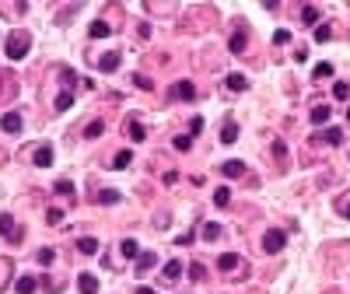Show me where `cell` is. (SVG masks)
Listing matches in <instances>:
<instances>
[{"label": "cell", "mask_w": 350, "mask_h": 294, "mask_svg": "<svg viewBox=\"0 0 350 294\" xmlns=\"http://www.w3.org/2000/svg\"><path fill=\"white\" fill-rule=\"evenodd\" d=\"M284 245H287V235H284L280 228H270V231L263 235V249H266L270 256H277V252H284Z\"/></svg>", "instance_id": "2"}, {"label": "cell", "mask_w": 350, "mask_h": 294, "mask_svg": "<svg viewBox=\"0 0 350 294\" xmlns=\"http://www.w3.org/2000/svg\"><path fill=\"white\" fill-rule=\"evenodd\" d=\"M333 95H336L340 102H343V98H350V84H347V81H336V84H333Z\"/></svg>", "instance_id": "32"}, {"label": "cell", "mask_w": 350, "mask_h": 294, "mask_svg": "<svg viewBox=\"0 0 350 294\" xmlns=\"http://www.w3.org/2000/svg\"><path fill=\"white\" fill-rule=\"evenodd\" d=\"M189 277H193V280H203V263H193V266H189Z\"/></svg>", "instance_id": "39"}, {"label": "cell", "mask_w": 350, "mask_h": 294, "mask_svg": "<svg viewBox=\"0 0 350 294\" xmlns=\"http://www.w3.org/2000/svg\"><path fill=\"white\" fill-rule=\"evenodd\" d=\"M0 235H18V228H14V217H11V214H4V217H0Z\"/></svg>", "instance_id": "17"}, {"label": "cell", "mask_w": 350, "mask_h": 294, "mask_svg": "<svg viewBox=\"0 0 350 294\" xmlns=\"http://www.w3.org/2000/svg\"><path fill=\"white\" fill-rule=\"evenodd\" d=\"M98 67H102V70H116V67H119V53H105V56L98 60Z\"/></svg>", "instance_id": "16"}, {"label": "cell", "mask_w": 350, "mask_h": 294, "mask_svg": "<svg viewBox=\"0 0 350 294\" xmlns=\"http://www.w3.org/2000/svg\"><path fill=\"white\" fill-rule=\"evenodd\" d=\"M312 74H315V81H326V77H333V63H319Z\"/></svg>", "instance_id": "28"}, {"label": "cell", "mask_w": 350, "mask_h": 294, "mask_svg": "<svg viewBox=\"0 0 350 294\" xmlns=\"http://www.w3.org/2000/svg\"><path fill=\"white\" fill-rule=\"evenodd\" d=\"M172 98H182V102H193L196 98V88H193V81H179L172 88Z\"/></svg>", "instance_id": "3"}, {"label": "cell", "mask_w": 350, "mask_h": 294, "mask_svg": "<svg viewBox=\"0 0 350 294\" xmlns=\"http://www.w3.org/2000/svg\"><path fill=\"white\" fill-rule=\"evenodd\" d=\"M53 189H56L60 196H74V186H70V182H67V179H60V182H56V186H53Z\"/></svg>", "instance_id": "35"}, {"label": "cell", "mask_w": 350, "mask_h": 294, "mask_svg": "<svg viewBox=\"0 0 350 294\" xmlns=\"http://www.w3.org/2000/svg\"><path fill=\"white\" fill-rule=\"evenodd\" d=\"M182 270H186V266H182V263H179V259H168V263H165V270H161V273H165V277H168V280H179V277H182Z\"/></svg>", "instance_id": "10"}, {"label": "cell", "mask_w": 350, "mask_h": 294, "mask_svg": "<svg viewBox=\"0 0 350 294\" xmlns=\"http://www.w3.org/2000/svg\"><path fill=\"white\" fill-rule=\"evenodd\" d=\"M77 249H81L84 256H95V252H98V242H95V238H81V242H77Z\"/></svg>", "instance_id": "23"}, {"label": "cell", "mask_w": 350, "mask_h": 294, "mask_svg": "<svg viewBox=\"0 0 350 294\" xmlns=\"http://www.w3.org/2000/svg\"><path fill=\"white\" fill-rule=\"evenodd\" d=\"M273 42H277V46L291 42V32H287V28H277V32H273Z\"/></svg>", "instance_id": "37"}, {"label": "cell", "mask_w": 350, "mask_h": 294, "mask_svg": "<svg viewBox=\"0 0 350 294\" xmlns=\"http://www.w3.org/2000/svg\"><path fill=\"white\" fill-rule=\"evenodd\" d=\"M221 140H224V144H235V140H238V126H235V123H228L224 133H221Z\"/></svg>", "instance_id": "25"}, {"label": "cell", "mask_w": 350, "mask_h": 294, "mask_svg": "<svg viewBox=\"0 0 350 294\" xmlns=\"http://www.w3.org/2000/svg\"><path fill=\"white\" fill-rule=\"evenodd\" d=\"M214 203H217V207H228V203H231V189H228V186H217V193H214Z\"/></svg>", "instance_id": "19"}, {"label": "cell", "mask_w": 350, "mask_h": 294, "mask_svg": "<svg viewBox=\"0 0 350 294\" xmlns=\"http://www.w3.org/2000/svg\"><path fill=\"white\" fill-rule=\"evenodd\" d=\"M109 35H112L109 21H91V39H109Z\"/></svg>", "instance_id": "11"}, {"label": "cell", "mask_w": 350, "mask_h": 294, "mask_svg": "<svg viewBox=\"0 0 350 294\" xmlns=\"http://www.w3.org/2000/svg\"><path fill=\"white\" fill-rule=\"evenodd\" d=\"M53 259H56L53 249H39V266H53Z\"/></svg>", "instance_id": "29"}, {"label": "cell", "mask_w": 350, "mask_h": 294, "mask_svg": "<svg viewBox=\"0 0 350 294\" xmlns=\"http://www.w3.org/2000/svg\"><path fill=\"white\" fill-rule=\"evenodd\" d=\"M144 137H147V130H144L140 123H130V140H133V144H140Z\"/></svg>", "instance_id": "33"}, {"label": "cell", "mask_w": 350, "mask_h": 294, "mask_svg": "<svg viewBox=\"0 0 350 294\" xmlns=\"http://www.w3.org/2000/svg\"><path fill=\"white\" fill-rule=\"evenodd\" d=\"M333 39V28L329 25H315V42H329Z\"/></svg>", "instance_id": "27"}, {"label": "cell", "mask_w": 350, "mask_h": 294, "mask_svg": "<svg viewBox=\"0 0 350 294\" xmlns=\"http://www.w3.org/2000/svg\"><path fill=\"white\" fill-rule=\"evenodd\" d=\"M130 161H133V151H119V154L112 158V168H126Z\"/></svg>", "instance_id": "21"}, {"label": "cell", "mask_w": 350, "mask_h": 294, "mask_svg": "<svg viewBox=\"0 0 350 294\" xmlns=\"http://www.w3.org/2000/svg\"><path fill=\"white\" fill-rule=\"evenodd\" d=\"M154 266H158V256H154V252H140V256H137V270H133V273H147V270H154Z\"/></svg>", "instance_id": "4"}, {"label": "cell", "mask_w": 350, "mask_h": 294, "mask_svg": "<svg viewBox=\"0 0 350 294\" xmlns=\"http://www.w3.org/2000/svg\"><path fill=\"white\" fill-rule=\"evenodd\" d=\"M322 140H326V144H333V147H340V144H343V130H326V133H322Z\"/></svg>", "instance_id": "24"}, {"label": "cell", "mask_w": 350, "mask_h": 294, "mask_svg": "<svg viewBox=\"0 0 350 294\" xmlns=\"http://www.w3.org/2000/svg\"><path fill=\"white\" fill-rule=\"evenodd\" d=\"M203 133V119L200 116H193V123H189V137H200Z\"/></svg>", "instance_id": "36"}, {"label": "cell", "mask_w": 350, "mask_h": 294, "mask_svg": "<svg viewBox=\"0 0 350 294\" xmlns=\"http://www.w3.org/2000/svg\"><path fill=\"white\" fill-rule=\"evenodd\" d=\"M98 203H119V189H98Z\"/></svg>", "instance_id": "22"}, {"label": "cell", "mask_w": 350, "mask_h": 294, "mask_svg": "<svg viewBox=\"0 0 350 294\" xmlns=\"http://www.w3.org/2000/svg\"><path fill=\"white\" fill-rule=\"evenodd\" d=\"M133 81H137V88H147V91L154 88V81H151V77H140V74H137V77H133Z\"/></svg>", "instance_id": "40"}, {"label": "cell", "mask_w": 350, "mask_h": 294, "mask_svg": "<svg viewBox=\"0 0 350 294\" xmlns=\"http://www.w3.org/2000/svg\"><path fill=\"white\" fill-rule=\"evenodd\" d=\"M18 294H35V287H39V280L32 277V273H25V277H18Z\"/></svg>", "instance_id": "8"}, {"label": "cell", "mask_w": 350, "mask_h": 294, "mask_svg": "<svg viewBox=\"0 0 350 294\" xmlns=\"http://www.w3.org/2000/svg\"><path fill=\"white\" fill-rule=\"evenodd\" d=\"M0 126H4V133H21V112H4Z\"/></svg>", "instance_id": "5"}, {"label": "cell", "mask_w": 350, "mask_h": 294, "mask_svg": "<svg viewBox=\"0 0 350 294\" xmlns=\"http://www.w3.org/2000/svg\"><path fill=\"white\" fill-rule=\"evenodd\" d=\"M228 46H231V53H245V28H238L235 35H231Z\"/></svg>", "instance_id": "13"}, {"label": "cell", "mask_w": 350, "mask_h": 294, "mask_svg": "<svg viewBox=\"0 0 350 294\" xmlns=\"http://www.w3.org/2000/svg\"><path fill=\"white\" fill-rule=\"evenodd\" d=\"M319 18H322V14H319L315 7H305V11H301V21H305V25H312V28H315V21H319Z\"/></svg>", "instance_id": "26"}, {"label": "cell", "mask_w": 350, "mask_h": 294, "mask_svg": "<svg viewBox=\"0 0 350 294\" xmlns=\"http://www.w3.org/2000/svg\"><path fill=\"white\" fill-rule=\"evenodd\" d=\"M119 252H123V256H126V259H137V256H140V245H137V242H133V238H126V242H123V245H119Z\"/></svg>", "instance_id": "14"}, {"label": "cell", "mask_w": 350, "mask_h": 294, "mask_svg": "<svg viewBox=\"0 0 350 294\" xmlns=\"http://www.w3.org/2000/svg\"><path fill=\"white\" fill-rule=\"evenodd\" d=\"M46 220H49V224H60V220H63V210H56V207L46 210Z\"/></svg>", "instance_id": "38"}, {"label": "cell", "mask_w": 350, "mask_h": 294, "mask_svg": "<svg viewBox=\"0 0 350 294\" xmlns=\"http://www.w3.org/2000/svg\"><path fill=\"white\" fill-rule=\"evenodd\" d=\"M77 291H81V294H98V280L91 273H81V277H77Z\"/></svg>", "instance_id": "6"}, {"label": "cell", "mask_w": 350, "mask_h": 294, "mask_svg": "<svg viewBox=\"0 0 350 294\" xmlns=\"http://www.w3.org/2000/svg\"><path fill=\"white\" fill-rule=\"evenodd\" d=\"M203 238H207V242L221 238V224H214V220H210V224H203Z\"/></svg>", "instance_id": "31"}, {"label": "cell", "mask_w": 350, "mask_h": 294, "mask_svg": "<svg viewBox=\"0 0 350 294\" xmlns=\"http://www.w3.org/2000/svg\"><path fill=\"white\" fill-rule=\"evenodd\" d=\"M189 147H193V137H189V133L175 137V151H189Z\"/></svg>", "instance_id": "34"}, {"label": "cell", "mask_w": 350, "mask_h": 294, "mask_svg": "<svg viewBox=\"0 0 350 294\" xmlns=\"http://www.w3.org/2000/svg\"><path fill=\"white\" fill-rule=\"evenodd\" d=\"M70 105H74V95H70V91H60V98H56V109H60V112H67Z\"/></svg>", "instance_id": "30"}, {"label": "cell", "mask_w": 350, "mask_h": 294, "mask_svg": "<svg viewBox=\"0 0 350 294\" xmlns=\"http://www.w3.org/2000/svg\"><path fill=\"white\" fill-rule=\"evenodd\" d=\"M28 42H32V35L28 32H11L7 35V60H25L28 56Z\"/></svg>", "instance_id": "1"}, {"label": "cell", "mask_w": 350, "mask_h": 294, "mask_svg": "<svg viewBox=\"0 0 350 294\" xmlns=\"http://www.w3.org/2000/svg\"><path fill=\"white\" fill-rule=\"evenodd\" d=\"M74 81H77V74H74V70H70V67H67V70H63V84H67V88H70V84H74Z\"/></svg>", "instance_id": "41"}, {"label": "cell", "mask_w": 350, "mask_h": 294, "mask_svg": "<svg viewBox=\"0 0 350 294\" xmlns=\"http://www.w3.org/2000/svg\"><path fill=\"white\" fill-rule=\"evenodd\" d=\"M35 165H39V168H49V165H53V147H49V144H42V147L35 151Z\"/></svg>", "instance_id": "7"}, {"label": "cell", "mask_w": 350, "mask_h": 294, "mask_svg": "<svg viewBox=\"0 0 350 294\" xmlns=\"http://www.w3.org/2000/svg\"><path fill=\"white\" fill-rule=\"evenodd\" d=\"M137 294H158L154 287H137Z\"/></svg>", "instance_id": "42"}, {"label": "cell", "mask_w": 350, "mask_h": 294, "mask_svg": "<svg viewBox=\"0 0 350 294\" xmlns=\"http://www.w3.org/2000/svg\"><path fill=\"white\" fill-rule=\"evenodd\" d=\"M217 266L231 273V270H238V266H242V259H238V256H235V252H224V256H221V259H217Z\"/></svg>", "instance_id": "9"}, {"label": "cell", "mask_w": 350, "mask_h": 294, "mask_svg": "<svg viewBox=\"0 0 350 294\" xmlns=\"http://www.w3.org/2000/svg\"><path fill=\"white\" fill-rule=\"evenodd\" d=\"M312 123H329V105H315L312 109Z\"/></svg>", "instance_id": "20"}, {"label": "cell", "mask_w": 350, "mask_h": 294, "mask_svg": "<svg viewBox=\"0 0 350 294\" xmlns=\"http://www.w3.org/2000/svg\"><path fill=\"white\" fill-rule=\"evenodd\" d=\"M221 172H224L228 179H238V175L245 172V165H242V161H224V165H221Z\"/></svg>", "instance_id": "12"}, {"label": "cell", "mask_w": 350, "mask_h": 294, "mask_svg": "<svg viewBox=\"0 0 350 294\" xmlns=\"http://www.w3.org/2000/svg\"><path fill=\"white\" fill-rule=\"evenodd\" d=\"M228 88H231V91H245V88H249V81L242 77V74H228Z\"/></svg>", "instance_id": "15"}, {"label": "cell", "mask_w": 350, "mask_h": 294, "mask_svg": "<svg viewBox=\"0 0 350 294\" xmlns=\"http://www.w3.org/2000/svg\"><path fill=\"white\" fill-rule=\"evenodd\" d=\"M102 133H105V123H102V119H91V123L84 126V137H102Z\"/></svg>", "instance_id": "18"}, {"label": "cell", "mask_w": 350, "mask_h": 294, "mask_svg": "<svg viewBox=\"0 0 350 294\" xmlns=\"http://www.w3.org/2000/svg\"><path fill=\"white\" fill-rule=\"evenodd\" d=\"M343 217H347V220H350V203H347V207H343Z\"/></svg>", "instance_id": "43"}, {"label": "cell", "mask_w": 350, "mask_h": 294, "mask_svg": "<svg viewBox=\"0 0 350 294\" xmlns=\"http://www.w3.org/2000/svg\"><path fill=\"white\" fill-rule=\"evenodd\" d=\"M347 123H350V109H347Z\"/></svg>", "instance_id": "44"}]
</instances>
